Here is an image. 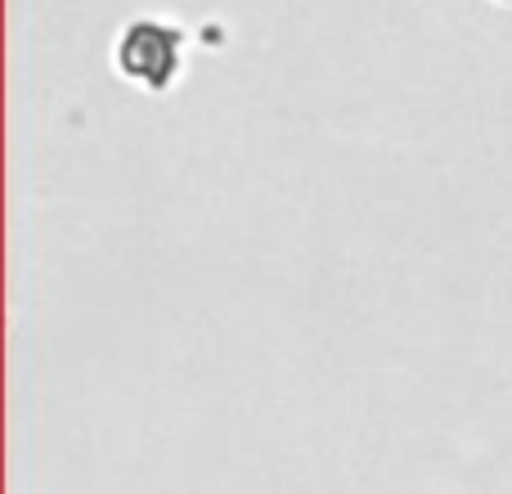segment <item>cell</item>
I'll return each instance as SVG.
<instances>
[{
	"label": "cell",
	"instance_id": "cell-1",
	"mask_svg": "<svg viewBox=\"0 0 512 494\" xmlns=\"http://www.w3.org/2000/svg\"><path fill=\"white\" fill-rule=\"evenodd\" d=\"M113 68L144 95H167L185 72V27L162 14L131 18L113 41Z\"/></svg>",
	"mask_w": 512,
	"mask_h": 494
}]
</instances>
